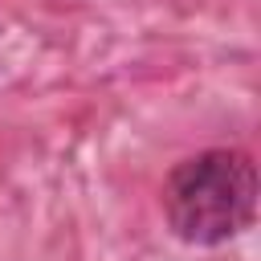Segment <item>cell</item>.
I'll return each mask as SVG.
<instances>
[{"instance_id": "1", "label": "cell", "mask_w": 261, "mask_h": 261, "mask_svg": "<svg viewBox=\"0 0 261 261\" xmlns=\"http://www.w3.org/2000/svg\"><path fill=\"white\" fill-rule=\"evenodd\" d=\"M163 216L184 245L216 249L257 220V167L241 147H204L163 179Z\"/></svg>"}]
</instances>
